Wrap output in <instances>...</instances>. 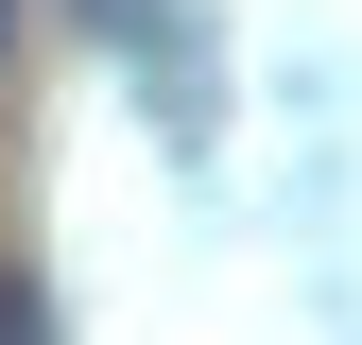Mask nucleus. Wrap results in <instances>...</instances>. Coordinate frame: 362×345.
<instances>
[{
  "label": "nucleus",
  "instance_id": "obj_1",
  "mask_svg": "<svg viewBox=\"0 0 362 345\" xmlns=\"http://www.w3.org/2000/svg\"><path fill=\"white\" fill-rule=\"evenodd\" d=\"M0 345H52V293L35 276H0Z\"/></svg>",
  "mask_w": 362,
  "mask_h": 345
},
{
  "label": "nucleus",
  "instance_id": "obj_2",
  "mask_svg": "<svg viewBox=\"0 0 362 345\" xmlns=\"http://www.w3.org/2000/svg\"><path fill=\"white\" fill-rule=\"evenodd\" d=\"M86 18H121V35H139V18H156V0H86Z\"/></svg>",
  "mask_w": 362,
  "mask_h": 345
},
{
  "label": "nucleus",
  "instance_id": "obj_3",
  "mask_svg": "<svg viewBox=\"0 0 362 345\" xmlns=\"http://www.w3.org/2000/svg\"><path fill=\"white\" fill-rule=\"evenodd\" d=\"M0 69H18V0H0Z\"/></svg>",
  "mask_w": 362,
  "mask_h": 345
}]
</instances>
